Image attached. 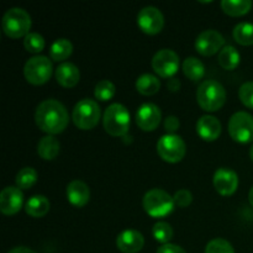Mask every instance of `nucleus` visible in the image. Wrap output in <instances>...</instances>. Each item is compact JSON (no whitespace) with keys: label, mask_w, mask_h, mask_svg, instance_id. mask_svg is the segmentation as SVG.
<instances>
[{"label":"nucleus","mask_w":253,"mask_h":253,"mask_svg":"<svg viewBox=\"0 0 253 253\" xmlns=\"http://www.w3.org/2000/svg\"><path fill=\"white\" fill-rule=\"evenodd\" d=\"M35 121L40 130L53 136L66 130L69 123V115L61 101L47 99L37 106Z\"/></svg>","instance_id":"1"},{"label":"nucleus","mask_w":253,"mask_h":253,"mask_svg":"<svg viewBox=\"0 0 253 253\" xmlns=\"http://www.w3.org/2000/svg\"><path fill=\"white\" fill-rule=\"evenodd\" d=\"M197 101L203 110L214 113L225 105L226 90L219 82L205 81L198 88Z\"/></svg>","instance_id":"2"},{"label":"nucleus","mask_w":253,"mask_h":253,"mask_svg":"<svg viewBox=\"0 0 253 253\" xmlns=\"http://www.w3.org/2000/svg\"><path fill=\"white\" fill-rule=\"evenodd\" d=\"M31 16L26 10L21 7H12L7 10L1 20V27L4 34L10 39L26 37L31 29Z\"/></svg>","instance_id":"3"},{"label":"nucleus","mask_w":253,"mask_h":253,"mask_svg":"<svg viewBox=\"0 0 253 253\" xmlns=\"http://www.w3.org/2000/svg\"><path fill=\"white\" fill-rule=\"evenodd\" d=\"M130 113L121 104H111L104 113V128L114 137H124L130 128Z\"/></svg>","instance_id":"4"},{"label":"nucleus","mask_w":253,"mask_h":253,"mask_svg":"<svg viewBox=\"0 0 253 253\" xmlns=\"http://www.w3.org/2000/svg\"><path fill=\"white\" fill-rule=\"evenodd\" d=\"M145 211L152 217H165L173 211L175 203L173 197L162 189H151L145 194L142 200Z\"/></svg>","instance_id":"5"},{"label":"nucleus","mask_w":253,"mask_h":253,"mask_svg":"<svg viewBox=\"0 0 253 253\" xmlns=\"http://www.w3.org/2000/svg\"><path fill=\"white\" fill-rule=\"evenodd\" d=\"M100 106L91 99H83L76 104L72 113L74 125L81 130H91L100 120Z\"/></svg>","instance_id":"6"},{"label":"nucleus","mask_w":253,"mask_h":253,"mask_svg":"<svg viewBox=\"0 0 253 253\" xmlns=\"http://www.w3.org/2000/svg\"><path fill=\"white\" fill-rule=\"evenodd\" d=\"M53 72L52 62L46 56H35L24 67L25 79L32 85H42L49 81Z\"/></svg>","instance_id":"7"},{"label":"nucleus","mask_w":253,"mask_h":253,"mask_svg":"<svg viewBox=\"0 0 253 253\" xmlns=\"http://www.w3.org/2000/svg\"><path fill=\"white\" fill-rule=\"evenodd\" d=\"M185 151H187L185 142L180 136L174 133H167L162 136L157 142V152L165 162H180L184 158Z\"/></svg>","instance_id":"8"},{"label":"nucleus","mask_w":253,"mask_h":253,"mask_svg":"<svg viewBox=\"0 0 253 253\" xmlns=\"http://www.w3.org/2000/svg\"><path fill=\"white\" fill-rule=\"evenodd\" d=\"M229 133L239 143H250L253 141V116L246 111H239L229 121Z\"/></svg>","instance_id":"9"},{"label":"nucleus","mask_w":253,"mask_h":253,"mask_svg":"<svg viewBox=\"0 0 253 253\" xmlns=\"http://www.w3.org/2000/svg\"><path fill=\"white\" fill-rule=\"evenodd\" d=\"M152 68L162 78H173L179 68V56L172 49H161L153 56Z\"/></svg>","instance_id":"10"},{"label":"nucleus","mask_w":253,"mask_h":253,"mask_svg":"<svg viewBox=\"0 0 253 253\" xmlns=\"http://www.w3.org/2000/svg\"><path fill=\"white\" fill-rule=\"evenodd\" d=\"M225 39L220 32L215 30H207L202 32L195 40V49L202 56L210 57L224 48Z\"/></svg>","instance_id":"11"},{"label":"nucleus","mask_w":253,"mask_h":253,"mask_svg":"<svg viewBox=\"0 0 253 253\" xmlns=\"http://www.w3.org/2000/svg\"><path fill=\"white\" fill-rule=\"evenodd\" d=\"M137 24L145 34L157 35L165 26V17L157 7L146 6L138 12Z\"/></svg>","instance_id":"12"},{"label":"nucleus","mask_w":253,"mask_h":253,"mask_svg":"<svg viewBox=\"0 0 253 253\" xmlns=\"http://www.w3.org/2000/svg\"><path fill=\"white\" fill-rule=\"evenodd\" d=\"M162 119L161 109L156 104L146 103L136 113V124L142 131H155Z\"/></svg>","instance_id":"13"},{"label":"nucleus","mask_w":253,"mask_h":253,"mask_svg":"<svg viewBox=\"0 0 253 253\" xmlns=\"http://www.w3.org/2000/svg\"><path fill=\"white\" fill-rule=\"evenodd\" d=\"M214 187L222 197H230L239 187V175L230 168H219L214 174Z\"/></svg>","instance_id":"14"},{"label":"nucleus","mask_w":253,"mask_h":253,"mask_svg":"<svg viewBox=\"0 0 253 253\" xmlns=\"http://www.w3.org/2000/svg\"><path fill=\"white\" fill-rule=\"evenodd\" d=\"M24 194L17 187H6L0 193V211L4 215H15L21 210Z\"/></svg>","instance_id":"15"},{"label":"nucleus","mask_w":253,"mask_h":253,"mask_svg":"<svg viewBox=\"0 0 253 253\" xmlns=\"http://www.w3.org/2000/svg\"><path fill=\"white\" fill-rule=\"evenodd\" d=\"M145 239L142 234L136 230H125L119 234L116 246L123 253H137L143 249Z\"/></svg>","instance_id":"16"},{"label":"nucleus","mask_w":253,"mask_h":253,"mask_svg":"<svg viewBox=\"0 0 253 253\" xmlns=\"http://www.w3.org/2000/svg\"><path fill=\"white\" fill-rule=\"evenodd\" d=\"M197 132L204 141L217 140L221 135V123L211 115H204L198 120Z\"/></svg>","instance_id":"17"},{"label":"nucleus","mask_w":253,"mask_h":253,"mask_svg":"<svg viewBox=\"0 0 253 253\" xmlns=\"http://www.w3.org/2000/svg\"><path fill=\"white\" fill-rule=\"evenodd\" d=\"M67 199L76 208L85 207L90 199L89 187L82 180H73L67 187Z\"/></svg>","instance_id":"18"},{"label":"nucleus","mask_w":253,"mask_h":253,"mask_svg":"<svg viewBox=\"0 0 253 253\" xmlns=\"http://www.w3.org/2000/svg\"><path fill=\"white\" fill-rule=\"evenodd\" d=\"M57 79V83L62 85L63 88H73L79 83L81 79V72L76 64L71 62H64L59 64L54 73Z\"/></svg>","instance_id":"19"},{"label":"nucleus","mask_w":253,"mask_h":253,"mask_svg":"<svg viewBox=\"0 0 253 253\" xmlns=\"http://www.w3.org/2000/svg\"><path fill=\"white\" fill-rule=\"evenodd\" d=\"M61 150V143L54 136H44L37 145V153L44 161H52L58 156Z\"/></svg>","instance_id":"20"},{"label":"nucleus","mask_w":253,"mask_h":253,"mask_svg":"<svg viewBox=\"0 0 253 253\" xmlns=\"http://www.w3.org/2000/svg\"><path fill=\"white\" fill-rule=\"evenodd\" d=\"M49 208L51 204L43 195H34L25 205V210L32 217H43L49 211Z\"/></svg>","instance_id":"21"},{"label":"nucleus","mask_w":253,"mask_h":253,"mask_svg":"<svg viewBox=\"0 0 253 253\" xmlns=\"http://www.w3.org/2000/svg\"><path fill=\"white\" fill-rule=\"evenodd\" d=\"M161 88V82L153 74H142L141 77H138L137 81H136V89L140 94L146 96L155 95L156 93H158Z\"/></svg>","instance_id":"22"},{"label":"nucleus","mask_w":253,"mask_h":253,"mask_svg":"<svg viewBox=\"0 0 253 253\" xmlns=\"http://www.w3.org/2000/svg\"><path fill=\"white\" fill-rule=\"evenodd\" d=\"M217 59H219V64L222 68L226 69V71H234L240 64V53L234 46L227 44L220 51Z\"/></svg>","instance_id":"23"},{"label":"nucleus","mask_w":253,"mask_h":253,"mask_svg":"<svg viewBox=\"0 0 253 253\" xmlns=\"http://www.w3.org/2000/svg\"><path fill=\"white\" fill-rule=\"evenodd\" d=\"M183 72L188 79L193 82H199L205 76V67L202 61L195 57H189L183 62Z\"/></svg>","instance_id":"24"},{"label":"nucleus","mask_w":253,"mask_h":253,"mask_svg":"<svg viewBox=\"0 0 253 253\" xmlns=\"http://www.w3.org/2000/svg\"><path fill=\"white\" fill-rule=\"evenodd\" d=\"M73 52V44L67 39H58L52 43L49 48V57L52 61L61 62L68 58Z\"/></svg>","instance_id":"25"},{"label":"nucleus","mask_w":253,"mask_h":253,"mask_svg":"<svg viewBox=\"0 0 253 253\" xmlns=\"http://www.w3.org/2000/svg\"><path fill=\"white\" fill-rule=\"evenodd\" d=\"M221 7L230 16H242L251 10V0H222Z\"/></svg>","instance_id":"26"},{"label":"nucleus","mask_w":253,"mask_h":253,"mask_svg":"<svg viewBox=\"0 0 253 253\" xmlns=\"http://www.w3.org/2000/svg\"><path fill=\"white\" fill-rule=\"evenodd\" d=\"M234 40L242 46H251L253 44V24L241 22L236 25L232 32Z\"/></svg>","instance_id":"27"},{"label":"nucleus","mask_w":253,"mask_h":253,"mask_svg":"<svg viewBox=\"0 0 253 253\" xmlns=\"http://www.w3.org/2000/svg\"><path fill=\"white\" fill-rule=\"evenodd\" d=\"M15 182H16V187L19 189H30L37 182V172L31 167L22 168L17 173Z\"/></svg>","instance_id":"28"},{"label":"nucleus","mask_w":253,"mask_h":253,"mask_svg":"<svg viewBox=\"0 0 253 253\" xmlns=\"http://www.w3.org/2000/svg\"><path fill=\"white\" fill-rule=\"evenodd\" d=\"M152 235L156 241H158L160 244H169L173 237V229L168 222L160 221L153 225Z\"/></svg>","instance_id":"29"},{"label":"nucleus","mask_w":253,"mask_h":253,"mask_svg":"<svg viewBox=\"0 0 253 253\" xmlns=\"http://www.w3.org/2000/svg\"><path fill=\"white\" fill-rule=\"evenodd\" d=\"M115 93L116 88L114 83H111L110 81H100L95 85V89H94V95L100 101L111 100L114 95H115Z\"/></svg>","instance_id":"30"},{"label":"nucleus","mask_w":253,"mask_h":253,"mask_svg":"<svg viewBox=\"0 0 253 253\" xmlns=\"http://www.w3.org/2000/svg\"><path fill=\"white\" fill-rule=\"evenodd\" d=\"M24 47L30 53H40L44 48V40L37 32H30L24 39Z\"/></svg>","instance_id":"31"},{"label":"nucleus","mask_w":253,"mask_h":253,"mask_svg":"<svg viewBox=\"0 0 253 253\" xmlns=\"http://www.w3.org/2000/svg\"><path fill=\"white\" fill-rule=\"evenodd\" d=\"M205 253H235V250L226 240L215 239L207 245Z\"/></svg>","instance_id":"32"},{"label":"nucleus","mask_w":253,"mask_h":253,"mask_svg":"<svg viewBox=\"0 0 253 253\" xmlns=\"http://www.w3.org/2000/svg\"><path fill=\"white\" fill-rule=\"evenodd\" d=\"M239 96L245 106L253 109V82H247L240 86Z\"/></svg>","instance_id":"33"},{"label":"nucleus","mask_w":253,"mask_h":253,"mask_svg":"<svg viewBox=\"0 0 253 253\" xmlns=\"http://www.w3.org/2000/svg\"><path fill=\"white\" fill-rule=\"evenodd\" d=\"M173 199H174L175 205H178L179 208H187L192 204L193 195L189 190L180 189V190H178V192H175Z\"/></svg>","instance_id":"34"},{"label":"nucleus","mask_w":253,"mask_h":253,"mask_svg":"<svg viewBox=\"0 0 253 253\" xmlns=\"http://www.w3.org/2000/svg\"><path fill=\"white\" fill-rule=\"evenodd\" d=\"M180 123L175 116H168L165 120V128L168 133H173L179 128Z\"/></svg>","instance_id":"35"},{"label":"nucleus","mask_w":253,"mask_h":253,"mask_svg":"<svg viewBox=\"0 0 253 253\" xmlns=\"http://www.w3.org/2000/svg\"><path fill=\"white\" fill-rule=\"evenodd\" d=\"M156 253H187V252H185L180 246H177V245L166 244V245H162Z\"/></svg>","instance_id":"36"},{"label":"nucleus","mask_w":253,"mask_h":253,"mask_svg":"<svg viewBox=\"0 0 253 253\" xmlns=\"http://www.w3.org/2000/svg\"><path fill=\"white\" fill-rule=\"evenodd\" d=\"M167 86L169 90L177 91V90H179V88H180V82L178 81L177 78H170L169 81H168Z\"/></svg>","instance_id":"37"},{"label":"nucleus","mask_w":253,"mask_h":253,"mask_svg":"<svg viewBox=\"0 0 253 253\" xmlns=\"http://www.w3.org/2000/svg\"><path fill=\"white\" fill-rule=\"evenodd\" d=\"M7 253H36V252L32 251V250L29 249V247L20 246V247H15V249H12L11 251H9Z\"/></svg>","instance_id":"38"},{"label":"nucleus","mask_w":253,"mask_h":253,"mask_svg":"<svg viewBox=\"0 0 253 253\" xmlns=\"http://www.w3.org/2000/svg\"><path fill=\"white\" fill-rule=\"evenodd\" d=\"M249 200L250 203H251V205L253 207V187L251 188V190H250V194H249Z\"/></svg>","instance_id":"39"},{"label":"nucleus","mask_w":253,"mask_h":253,"mask_svg":"<svg viewBox=\"0 0 253 253\" xmlns=\"http://www.w3.org/2000/svg\"><path fill=\"white\" fill-rule=\"evenodd\" d=\"M250 157H251V160L253 161V145H252L251 150H250Z\"/></svg>","instance_id":"40"}]
</instances>
